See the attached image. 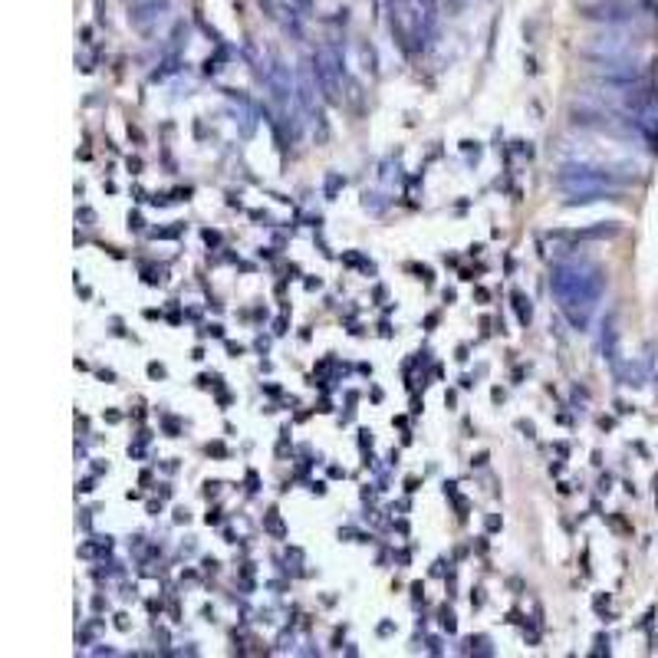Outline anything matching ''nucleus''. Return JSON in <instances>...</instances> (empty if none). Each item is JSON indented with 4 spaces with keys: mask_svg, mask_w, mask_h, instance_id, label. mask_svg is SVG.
Instances as JSON below:
<instances>
[{
    "mask_svg": "<svg viewBox=\"0 0 658 658\" xmlns=\"http://www.w3.org/2000/svg\"><path fill=\"white\" fill-rule=\"evenodd\" d=\"M550 290L557 297L560 310L570 316L576 326H586L589 313L599 303L606 290V274L603 267L589 264V260H563V264L553 267V280Z\"/></svg>",
    "mask_w": 658,
    "mask_h": 658,
    "instance_id": "nucleus-1",
    "label": "nucleus"
},
{
    "mask_svg": "<svg viewBox=\"0 0 658 658\" xmlns=\"http://www.w3.org/2000/svg\"><path fill=\"white\" fill-rule=\"evenodd\" d=\"M392 33L405 53H422L438 27V0H392Z\"/></svg>",
    "mask_w": 658,
    "mask_h": 658,
    "instance_id": "nucleus-2",
    "label": "nucleus"
},
{
    "mask_svg": "<svg viewBox=\"0 0 658 658\" xmlns=\"http://www.w3.org/2000/svg\"><path fill=\"white\" fill-rule=\"evenodd\" d=\"M557 185L570 195V204H586V201H599V198H612V188L619 185V178L609 172V168H596V165H570L557 175Z\"/></svg>",
    "mask_w": 658,
    "mask_h": 658,
    "instance_id": "nucleus-3",
    "label": "nucleus"
},
{
    "mask_svg": "<svg viewBox=\"0 0 658 658\" xmlns=\"http://www.w3.org/2000/svg\"><path fill=\"white\" fill-rule=\"evenodd\" d=\"M589 63H612V60H639V40L619 27H606L603 33L589 37L580 50Z\"/></svg>",
    "mask_w": 658,
    "mask_h": 658,
    "instance_id": "nucleus-4",
    "label": "nucleus"
},
{
    "mask_svg": "<svg viewBox=\"0 0 658 658\" xmlns=\"http://www.w3.org/2000/svg\"><path fill=\"white\" fill-rule=\"evenodd\" d=\"M313 73H316V83H320V93L326 96L329 106H343L346 66H343V53H339L333 43H320V47H316Z\"/></svg>",
    "mask_w": 658,
    "mask_h": 658,
    "instance_id": "nucleus-5",
    "label": "nucleus"
},
{
    "mask_svg": "<svg viewBox=\"0 0 658 658\" xmlns=\"http://www.w3.org/2000/svg\"><path fill=\"white\" fill-rule=\"evenodd\" d=\"M635 14H639L635 0H596V4H589L583 10L586 20H599L606 27H626L635 20Z\"/></svg>",
    "mask_w": 658,
    "mask_h": 658,
    "instance_id": "nucleus-6",
    "label": "nucleus"
},
{
    "mask_svg": "<svg viewBox=\"0 0 658 658\" xmlns=\"http://www.w3.org/2000/svg\"><path fill=\"white\" fill-rule=\"evenodd\" d=\"M260 4L283 30H300L306 10H310V0H260Z\"/></svg>",
    "mask_w": 658,
    "mask_h": 658,
    "instance_id": "nucleus-7",
    "label": "nucleus"
},
{
    "mask_svg": "<svg viewBox=\"0 0 658 658\" xmlns=\"http://www.w3.org/2000/svg\"><path fill=\"white\" fill-rule=\"evenodd\" d=\"M129 4V10H132V20H135V27L139 30H149V24H155L158 17H165L168 14V4L165 0H126Z\"/></svg>",
    "mask_w": 658,
    "mask_h": 658,
    "instance_id": "nucleus-8",
    "label": "nucleus"
},
{
    "mask_svg": "<svg viewBox=\"0 0 658 658\" xmlns=\"http://www.w3.org/2000/svg\"><path fill=\"white\" fill-rule=\"evenodd\" d=\"M514 310H517V320L527 326L530 316H533V310H530V300L524 297V293H514Z\"/></svg>",
    "mask_w": 658,
    "mask_h": 658,
    "instance_id": "nucleus-9",
    "label": "nucleus"
},
{
    "mask_svg": "<svg viewBox=\"0 0 658 658\" xmlns=\"http://www.w3.org/2000/svg\"><path fill=\"white\" fill-rule=\"evenodd\" d=\"M267 530L274 533V537H283V533H287V530H283L280 520H277V510H270V514H267Z\"/></svg>",
    "mask_w": 658,
    "mask_h": 658,
    "instance_id": "nucleus-10",
    "label": "nucleus"
},
{
    "mask_svg": "<svg viewBox=\"0 0 658 658\" xmlns=\"http://www.w3.org/2000/svg\"><path fill=\"white\" fill-rule=\"evenodd\" d=\"M441 629H448V632H455V629H458L455 612H451V609H441Z\"/></svg>",
    "mask_w": 658,
    "mask_h": 658,
    "instance_id": "nucleus-11",
    "label": "nucleus"
},
{
    "mask_svg": "<svg viewBox=\"0 0 658 658\" xmlns=\"http://www.w3.org/2000/svg\"><path fill=\"white\" fill-rule=\"evenodd\" d=\"M149 376H152V379H162V376H165V369L158 366V362H152V366H149Z\"/></svg>",
    "mask_w": 658,
    "mask_h": 658,
    "instance_id": "nucleus-12",
    "label": "nucleus"
},
{
    "mask_svg": "<svg viewBox=\"0 0 658 658\" xmlns=\"http://www.w3.org/2000/svg\"><path fill=\"white\" fill-rule=\"evenodd\" d=\"M208 451H211V455H218V458L228 455V451H224V445H208Z\"/></svg>",
    "mask_w": 658,
    "mask_h": 658,
    "instance_id": "nucleus-13",
    "label": "nucleus"
},
{
    "mask_svg": "<svg viewBox=\"0 0 658 658\" xmlns=\"http://www.w3.org/2000/svg\"><path fill=\"white\" fill-rule=\"evenodd\" d=\"M204 241H208V244H218V241H221V237H218V234H214V231H204Z\"/></svg>",
    "mask_w": 658,
    "mask_h": 658,
    "instance_id": "nucleus-14",
    "label": "nucleus"
}]
</instances>
